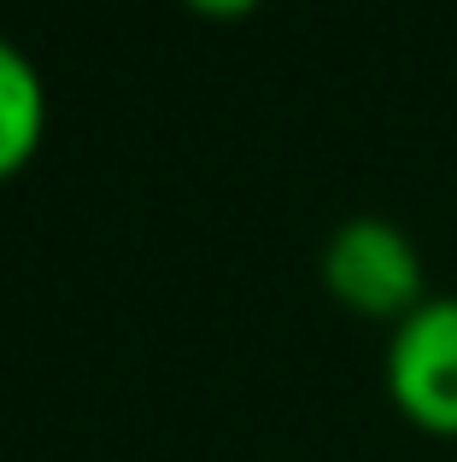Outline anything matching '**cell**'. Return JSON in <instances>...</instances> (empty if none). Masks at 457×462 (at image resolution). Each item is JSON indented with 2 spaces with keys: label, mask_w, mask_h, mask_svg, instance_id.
Returning a JSON list of instances; mask_svg holds the SVG:
<instances>
[{
  "label": "cell",
  "mask_w": 457,
  "mask_h": 462,
  "mask_svg": "<svg viewBox=\"0 0 457 462\" xmlns=\"http://www.w3.org/2000/svg\"><path fill=\"white\" fill-rule=\"evenodd\" d=\"M47 135V82L18 42L0 35V181H12Z\"/></svg>",
  "instance_id": "3957f363"
},
{
  "label": "cell",
  "mask_w": 457,
  "mask_h": 462,
  "mask_svg": "<svg viewBox=\"0 0 457 462\" xmlns=\"http://www.w3.org/2000/svg\"><path fill=\"white\" fill-rule=\"evenodd\" d=\"M188 12H200V18H218V23H228V18H247V12H258L264 0H182Z\"/></svg>",
  "instance_id": "277c9868"
},
{
  "label": "cell",
  "mask_w": 457,
  "mask_h": 462,
  "mask_svg": "<svg viewBox=\"0 0 457 462\" xmlns=\"http://www.w3.org/2000/svg\"><path fill=\"white\" fill-rule=\"evenodd\" d=\"M387 398L411 428L457 439V299L428 293L405 322H393L381 351Z\"/></svg>",
  "instance_id": "7a4b0ae2"
},
{
  "label": "cell",
  "mask_w": 457,
  "mask_h": 462,
  "mask_svg": "<svg viewBox=\"0 0 457 462\" xmlns=\"http://www.w3.org/2000/svg\"><path fill=\"white\" fill-rule=\"evenodd\" d=\"M317 275L329 287L334 305L369 322H405L428 299V270L416 240L387 217H346L329 240H322Z\"/></svg>",
  "instance_id": "6da1fadb"
}]
</instances>
